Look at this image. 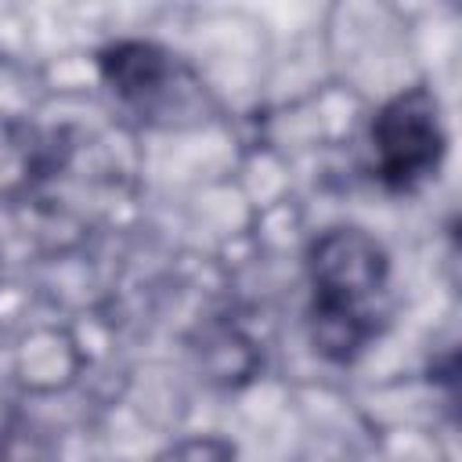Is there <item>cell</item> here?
I'll return each mask as SVG.
<instances>
[{"mask_svg": "<svg viewBox=\"0 0 462 462\" xmlns=\"http://www.w3.org/2000/svg\"><path fill=\"white\" fill-rule=\"evenodd\" d=\"M426 94L401 97L393 108H386L379 123V148L386 173L411 177L426 170L437 155V119Z\"/></svg>", "mask_w": 462, "mask_h": 462, "instance_id": "cell-1", "label": "cell"}]
</instances>
